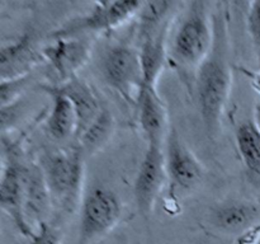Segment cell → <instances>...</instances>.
Listing matches in <instances>:
<instances>
[{
    "label": "cell",
    "instance_id": "cb8c5ba5",
    "mask_svg": "<svg viewBox=\"0 0 260 244\" xmlns=\"http://www.w3.org/2000/svg\"><path fill=\"white\" fill-rule=\"evenodd\" d=\"M245 71L246 76L250 80L251 86L256 90V93L260 94V71H251V70H243Z\"/></svg>",
    "mask_w": 260,
    "mask_h": 244
},
{
    "label": "cell",
    "instance_id": "4fadbf2b",
    "mask_svg": "<svg viewBox=\"0 0 260 244\" xmlns=\"http://www.w3.org/2000/svg\"><path fill=\"white\" fill-rule=\"evenodd\" d=\"M41 89L48 94L52 101L51 112L46 121L48 135L55 141H68L70 139H75L78 121L70 99L58 88V85H42Z\"/></svg>",
    "mask_w": 260,
    "mask_h": 244
},
{
    "label": "cell",
    "instance_id": "5bb4252c",
    "mask_svg": "<svg viewBox=\"0 0 260 244\" xmlns=\"http://www.w3.org/2000/svg\"><path fill=\"white\" fill-rule=\"evenodd\" d=\"M58 88L68 96L75 109L76 121H78L75 140H78L79 136L101 113L103 104L101 103L93 88L78 76L66 83L60 84Z\"/></svg>",
    "mask_w": 260,
    "mask_h": 244
},
{
    "label": "cell",
    "instance_id": "52a82bcc",
    "mask_svg": "<svg viewBox=\"0 0 260 244\" xmlns=\"http://www.w3.org/2000/svg\"><path fill=\"white\" fill-rule=\"evenodd\" d=\"M164 155L168 197L178 200L201 185L205 169L174 127H170L165 139Z\"/></svg>",
    "mask_w": 260,
    "mask_h": 244
},
{
    "label": "cell",
    "instance_id": "6da1fadb",
    "mask_svg": "<svg viewBox=\"0 0 260 244\" xmlns=\"http://www.w3.org/2000/svg\"><path fill=\"white\" fill-rule=\"evenodd\" d=\"M215 42V23L205 2H190L178 10L169 37L168 63L187 75L196 74L201 64L210 55Z\"/></svg>",
    "mask_w": 260,
    "mask_h": 244
},
{
    "label": "cell",
    "instance_id": "ba28073f",
    "mask_svg": "<svg viewBox=\"0 0 260 244\" xmlns=\"http://www.w3.org/2000/svg\"><path fill=\"white\" fill-rule=\"evenodd\" d=\"M165 186H168V177L164 145H147L134 185L135 202L142 216L151 215Z\"/></svg>",
    "mask_w": 260,
    "mask_h": 244
},
{
    "label": "cell",
    "instance_id": "484cf974",
    "mask_svg": "<svg viewBox=\"0 0 260 244\" xmlns=\"http://www.w3.org/2000/svg\"><path fill=\"white\" fill-rule=\"evenodd\" d=\"M259 244H260V241H259Z\"/></svg>",
    "mask_w": 260,
    "mask_h": 244
},
{
    "label": "cell",
    "instance_id": "44dd1931",
    "mask_svg": "<svg viewBox=\"0 0 260 244\" xmlns=\"http://www.w3.org/2000/svg\"><path fill=\"white\" fill-rule=\"evenodd\" d=\"M30 244H61L62 243V231L56 226L51 225L47 221L38 223L37 229L32 238Z\"/></svg>",
    "mask_w": 260,
    "mask_h": 244
},
{
    "label": "cell",
    "instance_id": "3957f363",
    "mask_svg": "<svg viewBox=\"0 0 260 244\" xmlns=\"http://www.w3.org/2000/svg\"><path fill=\"white\" fill-rule=\"evenodd\" d=\"M43 178L55 200L66 211H74L83 200L84 154L79 147L47 155L41 164Z\"/></svg>",
    "mask_w": 260,
    "mask_h": 244
},
{
    "label": "cell",
    "instance_id": "9c48e42d",
    "mask_svg": "<svg viewBox=\"0 0 260 244\" xmlns=\"http://www.w3.org/2000/svg\"><path fill=\"white\" fill-rule=\"evenodd\" d=\"M93 48V36L53 38L52 42L43 47L42 57L50 64L60 79L61 84L76 78L80 69L90 58Z\"/></svg>",
    "mask_w": 260,
    "mask_h": 244
},
{
    "label": "cell",
    "instance_id": "277c9868",
    "mask_svg": "<svg viewBox=\"0 0 260 244\" xmlns=\"http://www.w3.org/2000/svg\"><path fill=\"white\" fill-rule=\"evenodd\" d=\"M121 198L104 186H94L84 193L80 203L79 241L89 244L113 230L122 216Z\"/></svg>",
    "mask_w": 260,
    "mask_h": 244
},
{
    "label": "cell",
    "instance_id": "9a60e30c",
    "mask_svg": "<svg viewBox=\"0 0 260 244\" xmlns=\"http://www.w3.org/2000/svg\"><path fill=\"white\" fill-rule=\"evenodd\" d=\"M172 24L139 42L144 84L146 85H157V80L161 75L162 69L168 63V37Z\"/></svg>",
    "mask_w": 260,
    "mask_h": 244
},
{
    "label": "cell",
    "instance_id": "d6986e66",
    "mask_svg": "<svg viewBox=\"0 0 260 244\" xmlns=\"http://www.w3.org/2000/svg\"><path fill=\"white\" fill-rule=\"evenodd\" d=\"M235 142L246 169L260 175V132L254 121H243L236 127Z\"/></svg>",
    "mask_w": 260,
    "mask_h": 244
},
{
    "label": "cell",
    "instance_id": "7a4b0ae2",
    "mask_svg": "<svg viewBox=\"0 0 260 244\" xmlns=\"http://www.w3.org/2000/svg\"><path fill=\"white\" fill-rule=\"evenodd\" d=\"M223 30V25L216 23L212 50L194 74L197 103L208 134H215L220 129L233 85Z\"/></svg>",
    "mask_w": 260,
    "mask_h": 244
},
{
    "label": "cell",
    "instance_id": "30bf717a",
    "mask_svg": "<svg viewBox=\"0 0 260 244\" xmlns=\"http://www.w3.org/2000/svg\"><path fill=\"white\" fill-rule=\"evenodd\" d=\"M0 205L12 219L18 231L25 238H32L36 230L25 215V168L13 160L3 165Z\"/></svg>",
    "mask_w": 260,
    "mask_h": 244
},
{
    "label": "cell",
    "instance_id": "8fae6325",
    "mask_svg": "<svg viewBox=\"0 0 260 244\" xmlns=\"http://www.w3.org/2000/svg\"><path fill=\"white\" fill-rule=\"evenodd\" d=\"M135 107L147 145H164L170 127H168L167 108L156 86L142 84Z\"/></svg>",
    "mask_w": 260,
    "mask_h": 244
},
{
    "label": "cell",
    "instance_id": "ac0fdd59",
    "mask_svg": "<svg viewBox=\"0 0 260 244\" xmlns=\"http://www.w3.org/2000/svg\"><path fill=\"white\" fill-rule=\"evenodd\" d=\"M258 208L249 202H231L220 206L213 212V224L225 231H243L253 225Z\"/></svg>",
    "mask_w": 260,
    "mask_h": 244
},
{
    "label": "cell",
    "instance_id": "d4e9b609",
    "mask_svg": "<svg viewBox=\"0 0 260 244\" xmlns=\"http://www.w3.org/2000/svg\"><path fill=\"white\" fill-rule=\"evenodd\" d=\"M254 124L256 125L260 132V103L256 104L255 108H254Z\"/></svg>",
    "mask_w": 260,
    "mask_h": 244
},
{
    "label": "cell",
    "instance_id": "8992f818",
    "mask_svg": "<svg viewBox=\"0 0 260 244\" xmlns=\"http://www.w3.org/2000/svg\"><path fill=\"white\" fill-rule=\"evenodd\" d=\"M101 69L104 81L109 88L113 89L127 103L136 106L144 84L139 48L126 43L111 46L104 52Z\"/></svg>",
    "mask_w": 260,
    "mask_h": 244
},
{
    "label": "cell",
    "instance_id": "e0dca14e",
    "mask_svg": "<svg viewBox=\"0 0 260 244\" xmlns=\"http://www.w3.org/2000/svg\"><path fill=\"white\" fill-rule=\"evenodd\" d=\"M114 132V118L111 111L106 107L88 126V129L79 136V149L85 155H93L103 149Z\"/></svg>",
    "mask_w": 260,
    "mask_h": 244
},
{
    "label": "cell",
    "instance_id": "2e32d148",
    "mask_svg": "<svg viewBox=\"0 0 260 244\" xmlns=\"http://www.w3.org/2000/svg\"><path fill=\"white\" fill-rule=\"evenodd\" d=\"M178 3L168 0L142 2L137 14V42L170 25L178 13Z\"/></svg>",
    "mask_w": 260,
    "mask_h": 244
},
{
    "label": "cell",
    "instance_id": "603a6c76",
    "mask_svg": "<svg viewBox=\"0 0 260 244\" xmlns=\"http://www.w3.org/2000/svg\"><path fill=\"white\" fill-rule=\"evenodd\" d=\"M260 224H253L238 234L234 244H259Z\"/></svg>",
    "mask_w": 260,
    "mask_h": 244
},
{
    "label": "cell",
    "instance_id": "5b68a950",
    "mask_svg": "<svg viewBox=\"0 0 260 244\" xmlns=\"http://www.w3.org/2000/svg\"><path fill=\"white\" fill-rule=\"evenodd\" d=\"M142 2H98L89 12L71 18L51 33V38L80 37L109 32L137 17Z\"/></svg>",
    "mask_w": 260,
    "mask_h": 244
},
{
    "label": "cell",
    "instance_id": "7c38bea8",
    "mask_svg": "<svg viewBox=\"0 0 260 244\" xmlns=\"http://www.w3.org/2000/svg\"><path fill=\"white\" fill-rule=\"evenodd\" d=\"M42 51L36 50L35 38L29 32H25L17 41L4 45L0 51V71L2 80L20 78L29 75L30 70L40 63Z\"/></svg>",
    "mask_w": 260,
    "mask_h": 244
},
{
    "label": "cell",
    "instance_id": "7402d4cb",
    "mask_svg": "<svg viewBox=\"0 0 260 244\" xmlns=\"http://www.w3.org/2000/svg\"><path fill=\"white\" fill-rule=\"evenodd\" d=\"M246 24H248L249 35L255 47L256 56H258L260 66V0L253 2L248 9V17H246Z\"/></svg>",
    "mask_w": 260,
    "mask_h": 244
},
{
    "label": "cell",
    "instance_id": "ffe728a7",
    "mask_svg": "<svg viewBox=\"0 0 260 244\" xmlns=\"http://www.w3.org/2000/svg\"><path fill=\"white\" fill-rule=\"evenodd\" d=\"M29 81V75L20 76V78L2 80L0 83V99H2V108L15 103L19 98L22 92L24 90Z\"/></svg>",
    "mask_w": 260,
    "mask_h": 244
}]
</instances>
